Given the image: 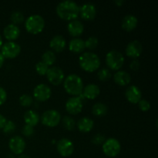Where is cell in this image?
Wrapping results in <instances>:
<instances>
[{"label":"cell","instance_id":"cell-21","mask_svg":"<svg viewBox=\"0 0 158 158\" xmlns=\"http://www.w3.org/2000/svg\"><path fill=\"white\" fill-rule=\"evenodd\" d=\"M100 89L97 85L90 83L83 88V96L86 99L89 100H94L100 95Z\"/></svg>","mask_w":158,"mask_h":158},{"label":"cell","instance_id":"cell-19","mask_svg":"<svg viewBox=\"0 0 158 158\" xmlns=\"http://www.w3.org/2000/svg\"><path fill=\"white\" fill-rule=\"evenodd\" d=\"M3 35L6 40H9V42H12L19 37L20 29L15 25L9 24L5 27L3 30Z\"/></svg>","mask_w":158,"mask_h":158},{"label":"cell","instance_id":"cell-27","mask_svg":"<svg viewBox=\"0 0 158 158\" xmlns=\"http://www.w3.org/2000/svg\"><path fill=\"white\" fill-rule=\"evenodd\" d=\"M56 57L55 52L52 50H47L42 56V62L48 66H52L55 63Z\"/></svg>","mask_w":158,"mask_h":158},{"label":"cell","instance_id":"cell-13","mask_svg":"<svg viewBox=\"0 0 158 158\" xmlns=\"http://www.w3.org/2000/svg\"><path fill=\"white\" fill-rule=\"evenodd\" d=\"M65 106H66V110L69 114H71V115H77L83 110V101H82L80 97H71V98L68 99Z\"/></svg>","mask_w":158,"mask_h":158},{"label":"cell","instance_id":"cell-18","mask_svg":"<svg viewBox=\"0 0 158 158\" xmlns=\"http://www.w3.org/2000/svg\"><path fill=\"white\" fill-rule=\"evenodd\" d=\"M67 29L71 36L78 37L83 34V31H84V26L81 22L75 19L70 21V23L68 24Z\"/></svg>","mask_w":158,"mask_h":158},{"label":"cell","instance_id":"cell-10","mask_svg":"<svg viewBox=\"0 0 158 158\" xmlns=\"http://www.w3.org/2000/svg\"><path fill=\"white\" fill-rule=\"evenodd\" d=\"M51 95H52V90L50 87L44 83H40L34 88L33 97L38 101H46L50 98Z\"/></svg>","mask_w":158,"mask_h":158},{"label":"cell","instance_id":"cell-26","mask_svg":"<svg viewBox=\"0 0 158 158\" xmlns=\"http://www.w3.org/2000/svg\"><path fill=\"white\" fill-rule=\"evenodd\" d=\"M107 106L102 103H97L92 107V113L96 117H103L107 113Z\"/></svg>","mask_w":158,"mask_h":158},{"label":"cell","instance_id":"cell-40","mask_svg":"<svg viewBox=\"0 0 158 158\" xmlns=\"http://www.w3.org/2000/svg\"><path fill=\"white\" fill-rule=\"evenodd\" d=\"M6 121H7V120H6V117H5L2 114H0V130L2 129L4 125L6 124Z\"/></svg>","mask_w":158,"mask_h":158},{"label":"cell","instance_id":"cell-24","mask_svg":"<svg viewBox=\"0 0 158 158\" xmlns=\"http://www.w3.org/2000/svg\"><path fill=\"white\" fill-rule=\"evenodd\" d=\"M23 119L26 125H29L31 127L36 126L40 120V117L39 114L34 110H28L26 111L23 116Z\"/></svg>","mask_w":158,"mask_h":158},{"label":"cell","instance_id":"cell-41","mask_svg":"<svg viewBox=\"0 0 158 158\" xmlns=\"http://www.w3.org/2000/svg\"><path fill=\"white\" fill-rule=\"evenodd\" d=\"M4 62H5L4 56H3L2 54L0 52V68L3 66V64H4Z\"/></svg>","mask_w":158,"mask_h":158},{"label":"cell","instance_id":"cell-17","mask_svg":"<svg viewBox=\"0 0 158 158\" xmlns=\"http://www.w3.org/2000/svg\"><path fill=\"white\" fill-rule=\"evenodd\" d=\"M66 46V42L63 35H56L52 38L49 42V46L53 50V52H61L65 49Z\"/></svg>","mask_w":158,"mask_h":158},{"label":"cell","instance_id":"cell-22","mask_svg":"<svg viewBox=\"0 0 158 158\" xmlns=\"http://www.w3.org/2000/svg\"><path fill=\"white\" fill-rule=\"evenodd\" d=\"M114 80L117 85L121 86H127L131 83V77L124 70H118L114 76Z\"/></svg>","mask_w":158,"mask_h":158},{"label":"cell","instance_id":"cell-16","mask_svg":"<svg viewBox=\"0 0 158 158\" xmlns=\"http://www.w3.org/2000/svg\"><path fill=\"white\" fill-rule=\"evenodd\" d=\"M141 96L142 94L140 89L134 85L129 86L125 91V97H126L127 100L133 104L138 103L139 101L141 100Z\"/></svg>","mask_w":158,"mask_h":158},{"label":"cell","instance_id":"cell-11","mask_svg":"<svg viewBox=\"0 0 158 158\" xmlns=\"http://www.w3.org/2000/svg\"><path fill=\"white\" fill-rule=\"evenodd\" d=\"M56 149L62 157H69L74 151L73 143L69 139L63 138L57 142Z\"/></svg>","mask_w":158,"mask_h":158},{"label":"cell","instance_id":"cell-9","mask_svg":"<svg viewBox=\"0 0 158 158\" xmlns=\"http://www.w3.org/2000/svg\"><path fill=\"white\" fill-rule=\"evenodd\" d=\"M48 80L53 86H59L65 80V74L60 68L57 66H52L49 68L46 73Z\"/></svg>","mask_w":158,"mask_h":158},{"label":"cell","instance_id":"cell-34","mask_svg":"<svg viewBox=\"0 0 158 158\" xmlns=\"http://www.w3.org/2000/svg\"><path fill=\"white\" fill-rule=\"evenodd\" d=\"M15 128H16V126H15V123L13 121H12V120H7L6 124L3 127L2 131L4 134H11L15 131Z\"/></svg>","mask_w":158,"mask_h":158},{"label":"cell","instance_id":"cell-44","mask_svg":"<svg viewBox=\"0 0 158 158\" xmlns=\"http://www.w3.org/2000/svg\"><path fill=\"white\" fill-rule=\"evenodd\" d=\"M2 46V39L1 35H0V49H1Z\"/></svg>","mask_w":158,"mask_h":158},{"label":"cell","instance_id":"cell-15","mask_svg":"<svg viewBox=\"0 0 158 158\" xmlns=\"http://www.w3.org/2000/svg\"><path fill=\"white\" fill-rule=\"evenodd\" d=\"M143 47L138 40H134L128 43L126 48V54L127 56L133 59H137L141 55Z\"/></svg>","mask_w":158,"mask_h":158},{"label":"cell","instance_id":"cell-30","mask_svg":"<svg viewBox=\"0 0 158 158\" xmlns=\"http://www.w3.org/2000/svg\"><path fill=\"white\" fill-rule=\"evenodd\" d=\"M111 76H112L111 72L109 70V69H106V68H102L97 73V77L100 81H107L111 78Z\"/></svg>","mask_w":158,"mask_h":158},{"label":"cell","instance_id":"cell-39","mask_svg":"<svg viewBox=\"0 0 158 158\" xmlns=\"http://www.w3.org/2000/svg\"><path fill=\"white\" fill-rule=\"evenodd\" d=\"M140 66V62H139L137 60H134L132 62H131V64H130V68L134 71L138 70Z\"/></svg>","mask_w":158,"mask_h":158},{"label":"cell","instance_id":"cell-32","mask_svg":"<svg viewBox=\"0 0 158 158\" xmlns=\"http://www.w3.org/2000/svg\"><path fill=\"white\" fill-rule=\"evenodd\" d=\"M98 46V40L97 37L91 36L85 41V48L90 50H94Z\"/></svg>","mask_w":158,"mask_h":158},{"label":"cell","instance_id":"cell-43","mask_svg":"<svg viewBox=\"0 0 158 158\" xmlns=\"http://www.w3.org/2000/svg\"><path fill=\"white\" fill-rule=\"evenodd\" d=\"M123 2H124L120 1H120H116L115 2V3L117 5V6H121L123 4Z\"/></svg>","mask_w":158,"mask_h":158},{"label":"cell","instance_id":"cell-14","mask_svg":"<svg viewBox=\"0 0 158 158\" xmlns=\"http://www.w3.org/2000/svg\"><path fill=\"white\" fill-rule=\"evenodd\" d=\"M79 15L83 19L86 21H90L95 19L97 15V9L96 6L92 3H86L80 7Z\"/></svg>","mask_w":158,"mask_h":158},{"label":"cell","instance_id":"cell-35","mask_svg":"<svg viewBox=\"0 0 158 158\" xmlns=\"http://www.w3.org/2000/svg\"><path fill=\"white\" fill-rule=\"evenodd\" d=\"M22 134L25 136V137H31L34 134V128L33 127H31L29 125H25L22 129Z\"/></svg>","mask_w":158,"mask_h":158},{"label":"cell","instance_id":"cell-2","mask_svg":"<svg viewBox=\"0 0 158 158\" xmlns=\"http://www.w3.org/2000/svg\"><path fill=\"white\" fill-rule=\"evenodd\" d=\"M79 65L86 72L94 73L100 68V60L97 54L85 52L79 57Z\"/></svg>","mask_w":158,"mask_h":158},{"label":"cell","instance_id":"cell-1","mask_svg":"<svg viewBox=\"0 0 158 158\" xmlns=\"http://www.w3.org/2000/svg\"><path fill=\"white\" fill-rule=\"evenodd\" d=\"M56 11L57 15L63 20L73 21L78 17L80 7L75 2L66 0L59 3Z\"/></svg>","mask_w":158,"mask_h":158},{"label":"cell","instance_id":"cell-31","mask_svg":"<svg viewBox=\"0 0 158 158\" xmlns=\"http://www.w3.org/2000/svg\"><path fill=\"white\" fill-rule=\"evenodd\" d=\"M33 103V98L30 95L28 94H23L19 97V103L22 106L24 107H29Z\"/></svg>","mask_w":158,"mask_h":158},{"label":"cell","instance_id":"cell-33","mask_svg":"<svg viewBox=\"0 0 158 158\" xmlns=\"http://www.w3.org/2000/svg\"><path fill=\"white\" fill-rule=\"evenodd\" d=\"M48 69H49V66H48L47 65L45 64L44 63H43L42 61L38 62V63L35 64V71H36L37 73H38L39 75H46Z\"/></svg>","mask_w":158,"mask_h":158},{"label":"cell","instance_id":"cell-3","mask_svg":"<svg viewBox=\"0 0 158 158\" xmlns=\"http://www.w3.org/2000/svg\"><path fill=\"white\" fill-rule=\"evenodd\" d=\"M63 86L66 93L74 97L81 95L84 88L82 79L76 74L67 76L63 81Z\"/></svg>","mask_w":158,"mask_h":158},{"label":"cell","instance_id":"cell-38","mask_svg":"<svg viewBox=\"0 0 158 158\" xmlns=\"http://www.w3.org/2000/svg\"><path fill=\"white\" fill-rule=\"evenodd\" d=\"M6 99H7L6 91L0 86V106H2L6 101Z\"/></svg>","mask_w":158,"mask_h":158},{"label":"cell","instance_id":"cell-37","mask_svg":"<svg viewBox=\"0 0 158 158\" xmlns=\"http://www.w3.org/2000/svg\"><path fill=\"white\" fill-rule=\"evenodd\" d=\"M105 140H105L104 136L102 135V134H96V135H94V137H93L92 139L93 143H94V144L96 145L102 144V143H104Z\"/></svg>","mask_w":158,"mask_h":158},{"label":"cell","instance_id":"cell-7","mask_svg":"<svg viewBox=\"0 0 158 158\" xmlns=\"http://www.w3.org/2000/svg\"><path fill=\"white\" fill-rule=\"evenodd\" d=\"M121 145L115 138H109L103 143V152L109 157H115L120 154Z\"/></svg>","mask_w":158,"mask_h":158},{"label":"cell","instance_id":"cell-5","mask_svg":"<svg viewBox=\"0 0 158 158\" xmlns=\"http://www.w3.org/2000/svg\"><path fill=\"white\" fill-rule=\"evenodd\" d=\"M106 63L112 70H119L124 63V57L121 52L114 49L106 54Z\"/></svg>","mask_w":158,"mask_h":158},{"label":"cell","instance_id":"cell-6","mask_svg":"<svg viewBox=\"0 0 158 158\" xmlns=\"http://www.w3.org/2000/svg\"><path fill=\"white\" fill-rule=\"evenodd\" d=\"M61 121V115L56 110H48L41 117V122L48 127H55Z\"/></svg>","mask_w":158,"mask_h":158},{"label":"cell","instance_id":"cell-20","mask_svg":"<svg viewBox=\"0 0 158 158\" xmlns=\"http://www.w3.org/2000/svg\"><path fill=\"white\" fill-rule=\"evenodd\" d=\"M138 20L137 17L133 15H127L123 17L121 22V26L123 30L127 32H131L137 26Z\"/></svg>","mask_w":158,"mask_h":158},{"label":"cell","instance_id":"cell-25","mask_svg":"<svg viewBox=\"0 0 158 158\" xmlns=\"http://www.w3.org/2000/svg\"><path fill=\"white\" fill-rule=\"evenodd\" d=\"M94 123L89 117H83L77 123L78 130L82 133H89L93 130Z\"/></svg>","mask_w":158,"mask_h":158},{"label":"cell","instance_id":"cell-4","mask_svg":"<svg viewBox=\"0 0 158 158\" xmlns=\"http://www.w3.org/2000/svg\"><path fill=\"white\" fill-rule=\"evenodd\" d=\"M45 27V20L41 15H32L26 19L25 28L28 32L33 35L40 33Z\"/></svg>","mask_w":158,"mask_h":158},{"label":"cell","instance_id":"cell-36","mask_svg":"<svg viewBox=\"0 0 158 158\" xmlns=\"http://www.w3.org/2000/svg\"><path fill=\"white\" fill-rule=\"evenodd\" d=\"M139 108L143 112H147L151 109V103L146 100H140L138 103Z\"/></svg>","mask_w":158,"mask_h":158},{"label":"cell","instance_id":"cell-29","mask_svg":"<svg viewBox=\"0 0 158 158\" xmlns=\"http://www.w3.org/2000/svg\"><path fill=\"white\" fill-rule=\"evenodd\" d=\"M10 19L13 25H19L24 22V15L19 11H15L10 15Z\"/></svg>","mask_w":158,"mask_h":158},{"label":"cell","instance_id":"cell-12","mask_svg":"<svg viewBox=\"0 0 158 158\" xmlns=\"http://www.w3.org/2000/svg\"><path fill=\"white\" fill-rule=\"evenodd\" d=\"M9 148L11 152L16 155H20L26 148V142L20 136H14L9 140Z\"/></svg>","mask_w":158,"mask_h":158},{"label":"cell","instance_id":"cell-28","mask_svg":"<svg viewBox=\"0 0 158 158\" xmlns=\"http://www.w3.org/2000/svg\"><path fill=\"white\" fill-rule=\"evenodd\" d=\"M63 127L67 131H73L76 127V122L73 118L69 116H64L62 119Z\"/></svg>","mask_w":158,"mask_h":158},{"label":"cell","instance_id":"cell-42","mask_svg":"<svg viewBox=\"0 0 158 158\" xmlns=\"http://www.w3.org/2000/svg\"><path fill=\"white\" fill-rule=\"evenodd\" d=\"M17 158H31L30 157H29L28 155H26V154H20V155H19V157Z\"/></svg>","mask_w":158,"mask_h":158},{"label":"cell","instance_id":"cell-23","mask_svg":"<svg viewBox=\"0 0 158 158\" xmlns=\"http://www.w3.org/2000/svg\"><path fill=\"white\" fill-rule=\"evenodd\" d=\"M85 41L80 38H74L69 43V49L73 53H81L84 51Z\"/></svg>","mask_w":158,"mask_h":158},{"label":"cell","instance_id":"cell-8","mask_svg":"<svg viewBox=\"0 0 158 158\" xmlns=\"http://www.w3.org/2000/svg\"><path fill=\"white\" fill-rule=\"evenodd\" d=\"M21 52V46L15 42H8L2 44L1 53L5 59H15Z\"/></svg>","mask_w":158,"mask_h":158}]
</instances>
